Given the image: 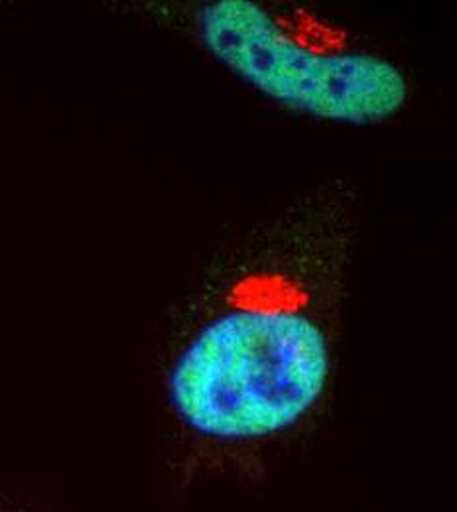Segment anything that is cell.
<instances>
[{
  "label": "cell",
  "mask_w": 457,
  "mask_h": 512,
  "mask_svg": "<svg viewBox=\"0 0 457 512\" xmlns=\"http://www.w3.org/2000/svg\"><path fill=\"white\" fill-rule=\"evenodd\" d=\"M197 44L272 103L318 121L375 127L410 101L404 69L349 26L296 2L207 0L188 16Z\"/></svg>",
  "instance_id": "7a4b0ae2"
},
{
  "label": "cell",
  "mask_w": 457,
  "mask_h": 512,
  "mask_svg": "<svg viewBox=\"0 0 457 512\" xmlns=\"http://www.w3.org/2000/svg\"><path fill=\"white\" fill-rule=\"evenodd\" d=\"M353 249V199L312 193L249 237L213 280L168 369L197 442L245 448L296 430L331 383Z\"/></svg>",
  "instance_id": "6da1fadb"
}]
</instances>
